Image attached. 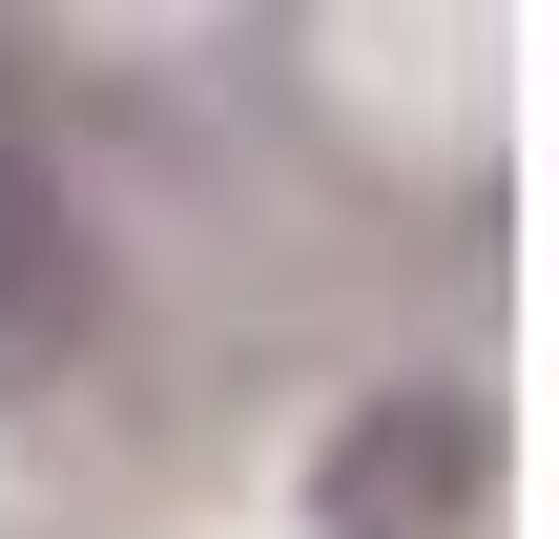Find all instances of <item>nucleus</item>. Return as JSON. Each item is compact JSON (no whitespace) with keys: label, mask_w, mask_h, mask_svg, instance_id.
<instances>
[{"label":"nucleus","mask_w":559,"mask_h":539,"mask_svg":"<svg viewBox=\"0 0 559 539\" xmlns=\"http://www.w3.org/2000/svg\"><path fill=\"white\" fill-rule=\"evenodd\" d=\"M498 499V415L477 395H353L332 436H311V539H477Z\"/></svg>","instance_id":"f257e3e1"},{"label":"nucleus","mask_w":559,"mask_h":539,"mask_svg":"<svg viewBox=\"0 0 559 539\" xmlns=\"http://www.w3.org/2000/svg\"><path fill=\"white\" fill-rule=\"evenodd\" d=\"M83 312H104L83 208H62L41 166H0V374H62V353H83Z\"/></svg>","instance_id":"f03ea898"}]
</instances>
